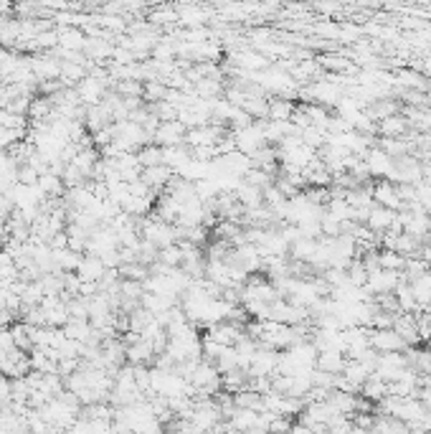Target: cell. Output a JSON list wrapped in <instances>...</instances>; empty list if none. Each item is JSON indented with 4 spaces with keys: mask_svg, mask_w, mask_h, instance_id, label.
I'll return each mask as SVG.
<instances>
[{
    "mask_svg": "<svg viewBox=\"0 0 431 434\" xmlns=\"http://www.w3.org/2000/svg\"><path fill=\"white\" fill-rule=\"evenodd\" d=\"M140 236H142V242H148L152 244L155 249H167V247H175L178 244V226L173 224H165L163 218H142V224H140Z\"/></svg>",
    "mask_w": 431,
    "mask_h": 434,
    "instance_id": "cell-1",
    "label": "cell"
},
{
    "mask_svg": "<svg viewBox=\"0 0 431 434\" xmlns=\"http://www.w3.org/2000/svg\"><path fill=\"white\" fill-rule=\"evenodd\" d=\"M233 145H236V150L244 152L246 158H254V155H257L261 148H266L261 122H251L249 127L236 130V133H233Z\"/></svg>",
    "mask_w": 431,
    "mask_h": 434,
    "instance_id": "cell-2",
    "label": "cell"
},
{
    "mask_svg": "<svg viewBox=\"0 0 431 434\" xmlns=\"http://www.w3.org/2000/svg\"><path fill=\"white\" fill-rule=\"evenodd\" d=\"M406 353H386V356H378V366H375L373 376H378L386 384H393V381H398L401 376L406 374Z\"/></svg>",
    "mask_w": 431,
    "mask_h": 434,
    "instance_id": "cell-3",
    "label": "cell"
},
{
    "mask_svg": "<svg viewBox=\"0 0 431 434\" xmlns=\"http://www.w3.org/2000/svg\"><path fill=\"white\" fill-rule=\"evenodd\" d=\"M117 249H119V239H117V234L109 229V226H100V229L86 239L84 254L102 259L104 254H112V251H117Z\"/></svg>",
    "mask_w": 431,
    "mask_h": 434,
    "instance_id": "cell-4",
    "label": "cell"
},
{
    "mask_svg": "<svg viewBox=\"0 0 431 434\" xmlns=\"http://www.w3.org/2000/svg\"><path fill=\"white\" fill-rule=\"evenodd\" d=\"M31 69H34L36 79L41 82H58L61 79V59L54 51H38L31 56Z\"/></svg>",
    "mask_w": 431,
    "mask_h": 434,
    "instance_id": "cell-5",
    "label": "cell"
},
{
    "mask_svg": "<svg viewBox=\"0 0 431 434\" xmlns=\"http://www.w3.org/2000/svg\"><path fill=\"white\" fill-rule=\"evenodd\" d=\"M277 363H279V351L259 345L257 356H254L246 374H249L251 381H257V378H274L277 376Z\"/></svg>",
    "mask_w": 431,
    "mask_h": 434,
    "instance_id": "cell-6",
    "label": "cell"
},
{
    "mask_svg": "<svg viewBox=\"0 0 431 434\" xmlns=\"http://www.w3.org/2000/svg\"><path fill=\"white\" fill-rule=\"evenodd\" d=\"M185 127L178 122V119H167V122H160L155 135H152V142L158 148H178V145H185Z\"/></svg>",
    "mask_w": 431,
    "mask_h": 434,
    "instance_id": "cell-7",
    "label": "cell"
},
{
    "mask_svg": "<svg viewBox=\"0 0 431 434\" xmlns=\"http://www.w3.org/2000/svg\"><path fill=\"white\" fill-rule=\"evenodd\" d=\"M371 348L378 356H386V353H406L408 345L398 338L393 328H386V330H371Z\"/></svg>",
    "mask_w": 431,
    "mask_h": 434,
    "instance_id": "cell-8",
    "label": "cell"
},
{
    "mask_svg": "<svg viewBox=\"0 0 431 434\" xmlns=\"http://www.w3.org/2000/svg\"><path fill=\"white\" fill-rule=\"evenodd\" d=\"M363 163L365 168H368V173H371V178H388L391 173V168H393V158H388L386 152L378 148V145H373L371 150L363 155Z\"/></svg>",
    "mask_w": 431,
    "mask_h": 434,
    "instance_id": "cell-9",
    "label": "cell"
},
{
    "mask_svg": "<svg viewBox=\"0 0 431 434\" xmlns=\"http://www.w3.org/2000/svg\"><path fill=\"white\" fill-rule=\"evenodd\" d=\"M393 330L401 341L406 343L408 348H416L421 338H419V330H416V315H406V312H398L393 317Z\"/></svg>",
    "mask_w": 431,
    "mask_h": 434,
    "instance_id": "cell-10",
    "label": "cell"
},
{
    "mask_svg": "<svg viewBox=\"0 0 431 434\" xmlns=\"http://www.w3.org/2000/svg\"><path fill=\"white\" fill-rule=\"evenodd\" d=\"M107 275V267L102 264L100 257H89V254H84L82 262H79V267H76V277L82 279V282H91V284H100Z\"/></svg>",
    "mask_w": 431,
    "mask_h": 434,
    "instance_id": "cell-11",
    "label": "cell"
},
{
    "mask_svg": "<svg viewBox=\"0 0 431 434\" xmlns=\"http://www.w3.org/2000/svg\"><path fill=\"white\" fill-rule=\"evenodd\" d=\"M56 31H58V49L71 51V54H84V43H86L84 28L67 25V28H56Z\"/></svg>",
    "mask_w": 431,
    "mask_h": 434,
    "instance_id": "cell-12",
    "label": "cell"
},
{
    "mask_svg": "<svg viewBox=\"0 0 431 434\" xmlns=\"http://www.w3.org/2000/svg\"><path fill=\"white\" fill-rule=\"evenodd\" d=\"M393 221H396V211H388V209H383V206H375L373 203V209H371V214H368L365 226H368L373 234L383 236L391 226H393Z\"/></svg>",
    "mask_w": 431,
    "mask_h": 434,
    "instance_id": "cell-13",
    "label": "cell"
},
{
    "mask_svg": "<svg viewBox=\"0 0 431 434\" xmlns=\"http://www.w3.org/2000/svg\"><path fill=\"white\" fill-rule=\"evenodd\" d=\"M408 130H411V127H408L404 115H393V117L378 122V135H381V140H401V137H406Z\"/></svg>",
    "mask_w": 431,
    "mask_h": 434,
    "instance_id": "cell-14",
    "label": "cell"
},
{
    "mask_svg": "<svg viewBox=\"0 0 431 434\" xmlns=\"http://www.w3.org/2000/svg\"><path fill=\"white\" fill-rule=\"evenodd\" d=\"M345 353L340 351H323L317 353V363L315 368L317 371H323V374H330V376H340L342 368H345Z\"/></svg>",
    "mask_w": 431,
    "mask_h": 434,
    "instance_id": "cell-15",
    "label": "cell"
},
{
    "mask_svg": "<svg viewBox=\"0 0 431 434\" xmlns=\"http://www.w3.org/2000/svg\"><path fill=\"white\" fill-rule=\"evenodd\" d=\"M342 378H345V381H348L350 386H356L358 391H360V389H363V384L365 381H368V378H371V376H373V371H371V368L368 366H363V363H360V361H345V368H342Z\"/></svg>",
    "mask_w": 431,
    "mask_h": 434,
    "instance_id": "cell-16",
    "label": "cell"
},
{
    "mask_svg": "<svg viewBox=\"0 0 431 434\" xmlns=\"http://www.w3.org/2000/svg\"><path fill=\"white\" fill-rule=\"evenodd\" d=\"M84 254H76L67 247V249H54V264L61 275H76V267L82 262Z\"/></svg>",
    "mask_w": 431,
    "mask_h": 434,
    "instance_id": "cell-17",
    "label": "cell"
},
{
    "mask_svg": "<svg viewBox=\"0 0 431 434\" xmlns=\"http://www.w3.org/2000/svg\"><path fill=\"white\" fill-rule=\"evenodd\" d=\"M294 112H297V104L292 100L279 97V100L269 102V117L266 119H272V122H292Z\"/></svg>",
    "mask_w": 431,
    "mask_h": 434,
    "instance_id": "cell-18",
    "label": "cell"
},
{
    "mask_svg": "<svg viewBox=\"0 0 431 434\" xmlns=\"http://www.w3.org/2000/svg\"><path fill=\"white\" fill-rule=\"evenodd\" d=\"M360 393H363L365 401H375V404H381V401L388 396V384H386V381H381L378 376H371V378H368V381L363 384Z\"/></svg>",
    "mask_w": 431,
    "mask_h": 434,
    "instance_id": "cell-19",
    "label": "cell"
},
{
    "mask_svg": "<svg viewBox=\"0 0 431 434\" xmlns=\"http://www.w3.org/2000/svg\"><path fill=\"white\" fill-rule=\"evenodd\" d=\"M137 160H140L142 168L163 165V148H158V145H148V148H142V150L137 152Z\"/></svg>",
    "mask_w": 431,
    "mask_h": 434,
    "instance_id": "cell-20",
    "label": "cell"
},
{
    "mask_svg": "<svg viewBox=\"0 0 431 434\" xmlns=\"http://www.w3.org/2000/svg\"><path fill=\"white\" fill-rule=\"evenodd\" d=\"M378 257H381V269H391V272H404V267H406V259L401 257V254H396V251H391V249L378 251Z\"/></svg>",
    "mask_w": 431,
    "mask_h": 434,
    "instance_id": "cell-21",
    "label": "cell"
},
{
    "mask_svg": "<svg viewBox=\"0 0 431 434\" xmlns=\"http://www.w3.org/2000/svg\"><path fill=\"white\" fill-rule=\"evenodd\" d=\"M142 97L148 102H163L167 97V87L163 82H145L142 84Z\"/></svg>",
    "mask_w": 431,
    "mask_h": 434,
    "instance_id": "cell-22",
    "label": "cell"
},
{
    "mask_svg": "<svg viewBox=\"0 0 431 434\" xmlns=\"http://www.w3.org/2000/svg\"><path fill=\"white\" fill-rule=\"evenodd\" d=\"M0 127L25 133V117H21V115H16V112H10V109H0Z\"/></svg>",
    "mask_w": 431,
    "mask_h": 434,
    "instance_id": "cell-23",
    "label": "cell"
},
{
    "mask_svg": "<svg viewBox=\"0 0 431 434\" xmlns=\"http://www.w3.org/2000/svg\"><path fill=\"white\" fill-rule=\"evenodd\" d=\"M173 23H178V10L160 8L152 13V25H173Z\"/></svg>",
    "mask_w": 431,
    "mask_h": 434,
    "instance_id": "cell-24",
    "label": "cell"
},
{
    "mask_svg": "<svg viewBox=\"0 0 431 434\" xmlns=\"http://www.w3.org/2000/svg\"><path fill=\"white\" fill-rule=\"evenodd\" d=\"M208 434H218V432H208Z\"/></svg>",
    "mask_w": 431,
    "mask_h": 434,
    "instance_id": "cell-25",
    "label": "cell"
}]
</instances>
